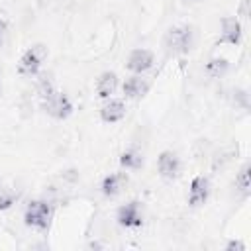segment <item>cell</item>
Here are the masks:
<instances>
[{"label":"cell","instance_id":"6da1fadb","mask_svg":"<svg viewBox=\"0 0 251 251\" xmlns=\"http://www.w3.org/2000/svg\"><path fill=\"white\" fill-rule=\"evenodd\" d=\"M163 43L171 53H188L194 43V31L188 25H175L167 29Z\"/></svg>","mask_w":251,"mask_h":251},{"label":"cell","instance_id":"7a4b0ae2","mask_svg":"<svg viewBox=\"0 0 251 251\" xmlns=\"http://www.w3.org/2000/svg\"><path fill=\"white\" fill-rule=\"evenodd\" d=\"M53 218V206L45 200H33L27 204L25 212H24V220L29 227L35 229H47Z\"/></svg>","mask_w":251,"mask_h":251},{"label":"cell","instance_id":"3957f363","mask_svg":"<svg viewBox=\"0 0 251 251\" xmlns=\"http://www.w3.org/2000/svg\"><path fill=\"white\" fill-rule=\"evenodd\" d=\"M45 57H47V47H45V45H41V43L31 45V47L22 55V59H20V63H18V73H20V75H27V76L35 75V73L39 71L41 63L45 61Z\"/></svg>","mask_w":251,"mask_h":251},{"label":"cell","instance_id":"277c9868","mask_svg":"<svg viewBox=\"0 0 251 251\" xmlns=\"http://www.w3.org/2000/svg\"><path fill=\"white\" fill-rule=\"evenodd\" d=\"M43 110H45V114H49L55 120H65L73 112V102L61 92H53L51 96H47L43 100Z\"/></svg>","mask_w":251,"mask_h":251},{"label":"cell","instance_id":"5b68a950","mask_svg":"<svg viewBox=\"0 0 251 251\" xmlns=\"http://www.w3.org/2000/svg\"><path fill=\"white\" fill-rule=\"evenodd\" d=\"M116 220L124 227H139L143 224V212H141L139 202H127V204H124L118 210Z\"/></svg>","mask_w":251,"mask_h":251},{"label":"cell","instance_id":"8992f818","mask_svg":"<svg viewBox=\"0 0 251 251\" xmlns=\"http://www.w3.org/2000/svg\"><path fill=\"white\" fill-rule=\"evenodd\" d=\"M126 67H127L131 73L141 75V73H145L147 69L153 67V53H151L149 49H141V47H139V49H133V51L129 53V57H127Z\"/></svg>","mask_w":251,"mask_h":251},{"label":"cell","instance_id":"52a82bcc","mask_svg":"<svg viewBox=\"0 0 251 251\" xmlns=\"http://www.w3.org/2000/svg\"><path fill=\"white\" fill-rule=\"evenodd\" d=\"M210 196V180L206 176H196L190 182V192H188V204L190 206H200L208 200Z\"/></svg>","mask_w":251,"mask_h":251},{"label":"cell","instance_id":"ba28073f","mask_svg":"<svg viewBox=\"0 0 251 251\" xmlns=\"http://www.w3.org/2000/svg\"><path fill=\"white\" fill-rule=\"evenodd\" d=\"M222 43H231L237 45L241 41V24L237 18L233 16H226L222 18V35H220Z\"/></svg>","mask_w":251,"mask_h":251},{"label":"cell","instance_id":"9c48e42d","mask_svg":"<svg viewBox=\"0 0 251 251\" xmlns=\"http://www.w3.org/2000/svg\"><path fill=\"white\" fill-rule=\"evenodd\" d=\"M157 169H159V175L163 178H175L178 169H180V161L176 157V153L173 151H163L157 159Z\"/></svg>","mask_w":251,"mask_h":251},{"label":"cell","instance_id":"30bf717a","mask_svg":"<svg viewBox=\"0 0 251 251\" xmlns=\"http://www.w3.org/2000/svg\"><path fill=\"white\" fill-rule=\"evenodd\" d=\"M126 182H127V175L126 173H112V175L104 176V180L100 184V190H102L104 196L112 198V196H118L122 192Z\"/></svg>","mask_w":251,"mask_h":251},{"label":"cell","instance_id":"8fae6325","mask_svg":"<svg viewBox=\"0 0 251 251\" xmlns=\"http://www.w3.org/2000/svg\"><path fill=\"white\" fill-rule=\"evenodd\" d=\"M124 116H126V104H124L122 100H110V102H106V104L100 108V118H102L106 124L120 122Z\"/></svg>","mask_w":251,"mask_h":251},{"label":"cell","instance_id":"7c38bea8","mask_svg":"<svg viewBox=\"0 0 251 251\" xmlns=\"http://www.w3.org/2000/svg\"><path fill=\"white\" fill-rule=\"evenodd\" d=\"M118 88V75L112 71H106L98 76L96 80V94L100 98H110L114 94V90Z\"/></svg>","mask_w":251,"mask_h":251},{"label":"cell","instance_id":"4fadbf2b","mask_svg":"<svg viewBox=\"0 0 251 251\" xmlns=\"http://www.w3.org/2000/svg\"><path fill=\"white\" fill-rule=\"evenodd\" d=\"M122 90H124V94H126L127 98H141V96L149 90V82H147L145 78H141L139 75H135V76H129V78L124 82Z\"/></svg>","mask_w":251,"mask_h":251},{"label":"cell","instance_id":"5bb4252c","mask_svg":"<svg viewBox=\"0 0 251 251\" xmlns=\"http://www.w3.org/2000/svg\"><path fill=\"white\" fill-rule=\"evenodd\" d=\"M227 69H229V63H227V59H224V57H216V59H210V61L206 63V73H208L212 78L224 76V75L227 73Z\"/></svg>","mask_w":251,"mask_h":251},{"label":"cell","instance_id":"9a60e30c","mask_svg":"<svg viewBox=\"0 0 251 251\" xmlns=\"http://www.w3.org/2000/svg\"><path fill=\"white\" fill-rule=\"evenodd\" d=\"M120 165H122L124 169H139V167L143 165V157H141L139 151L127 149V151H124V153L120 155Z\"/></svg>","mask_w":251,"mask_h":251},{"label":"cell","instance_id":"2e32d148","mask_svg":"<svg viewBox=\"0 0 251 251\" xmlns=\"http://www.w3.org/2000/svg\"><path fill=\"white\" fill-rule=\"evenodd\" d=\"M35 90H37V94L45 100L47 96H51L53 92H55V86H53V78L49 76V75H41L39 78H37V82H35Z\"/></svg>","mask_w":251,"mask_h":251},{"label":"cell","instance_id":"e0dca14e","mask_svg":"<svg viewBox=\"0 0 251 251\" xmlns=\"http://www.w3.org/2000/svg\"><path fill=\"white\" fill-rule=\"evenodd\" d=\"M235 186L239 188L241 194H247V192H249V165H247V163L239 169L237 178H235Z\"/></svg>","mask_w":251,"mask_h":251},{"label":"cell","instance_id":"ac0fdd59","mask_svg":"<svg viewBox=\"0 0 251 251\" xmlns=\"http://www.w3.org/2000/svg\"><path fill=\"white\" fill-rule=\"evenodd\" d=\"M16 192H12L10 188H2L0 186V210H6V208H10L14 202H16Z\"/></svg>","mask_w":251,"mask_h":251},{"label":"cell","instance_id":"d6986e66","mask_svg":"<svg viewBox=\"0 0 251 251\" xmlns=\"http://www.w3.org/2000/svg\"><path fill=\"white\" fill-rule=\"evenodd\" d=\"M233 94H235L233 96L235 104H239L241 108H249V94H247V90H235Z\"/></svg>","mask_w":251,"mask_h":251},{"label":"cell","instance_id":"ffe728a7","mask_svg":"<svg viewBox=\"0 0 251 251\" xmlns=\"http://www.w3.org/2000/svg\"><path fill=\"white\" fill-rule=\"evenodd\" d=\"M226 249H227V251H233V249H237V251H243V249H245V245H243L241 241H229V243L226 245Z\"/></svg>","mask_w":251,"mask_h":251},{"label":"cell","instance_id":"44dd1931","mask_svg":"<svg viewBox=\"0 0 251 251\" xmlns=\"http://www.w3.org/2000/svg\"><path fill=\"white\" fill-rule=\"evenodd\" d=\"M247 4H249V0H241V8H239V14H241L243 18H247V16H249V10H247Z\"/></svg>","mask_w":251,"mask_h":251},{"label":"cell","instance_id":"7402d4cb","mask_svg":"<svg viewBox=\"0 0 251 251\" xmlns=\"http://www.w3.org/2000/svg\"><path fill=\"white\" fill-rule=\"evenodd\" d=\"M6 27H8V25H6V22L0 18V41H2V35L6 33Z\"/></svg>","mask_w":251,"mask_h":251}]
</instances>
